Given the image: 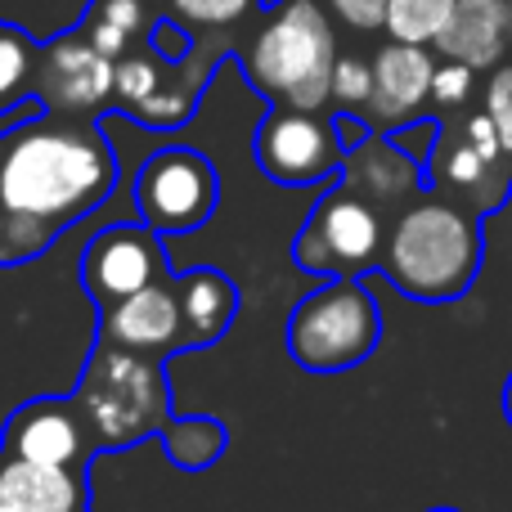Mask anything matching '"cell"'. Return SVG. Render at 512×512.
Returning <instances> with one entry per match:
<instances>
[{"instance_id": "484cf974", "label": "cell", "mask_w": 512, "mask_h": 512, "mask_svg": "<svg viewBox=\"0 0 512 512\" xmlns=\"http://www.w3.org/2000/svg\"><path fill=\"white\" fill-rule=\"evenodd\" d=\"M481 108L490 113V122H495L499 140H504V153H508V162H512V63H499V68L490 72Z\"/></svg>"}, {"instance_id": "83f0119b", "label": "cell", "mask_w": 512, "mask_h": 512, "mask_svg": "<svg viewBox=\"0 0 512 512\" xmlns=\"http://www.w3.org/2000/svg\"><path fill=\"white\" fill-rule=\"evenodd\" d=\"M346 27L355 32H378L387 27V0H324Z\"/></svg>"}, {"instance_id": "d4e9b609", "label": "cell", "mask_w": 512, "mask_h": 512, "mask_svg": "<svg viewBox=\"0 0 512 512\" xmlns=\"http://www.w3.org/2000/svg\"><path fill=\"white\" fill-rule=\"evenodd\" d=\"M373 99V63L369 59H355V54H346V59H337L333 68V104L337 113H364Z\"/></svg>"}, {"instance_id": "f546056e", "label": "cell", "mask_w": 512, "mask_h": 512, "mask_svg": "<svg viewBox=\"0 0 512 512\" xmlns=\"http://www.w3.org/2000/svg\"><path fill=\"white\" fill-rule=\"evenodd\" d=\"M427 512H459V508H427Z\"/></svg>"}, {"instance_id": "603a6c76", "label": "cell", "mask_w": 512, "mask_h": 512, "mask_svg": "<svg viewBox=\"0 0 512 512\" xmlns=\"http://www.w3.org/2000/svg\"><path fill=\"white\" fill-rule=\"evenodd\" d=\"M459 0H387V36L409 45H436Z\"/></svg>"}, {"instance_id": "3957f363", "label": "cell", "mask_w": 512, "mask_h": 512, "mask_svg": "<svg viewBox=\"0 0 512 512\" xmlns=\"http://www.w3.org/2000/svg\"><path fill=\"white\" fill-rule=\"evenodd\" d=\"M72 400L90 427L95 454L131 450L176 423V396L158 355L126 351L104 337H95V351L86 355Z\"/></svg>"}, {"instance_id": "44dd1931", "label": "cell", "mask_w": 512, "mask_h": 512, "mask_svg": "<svg viewBox=\"0 0 512 512\" xmlns=\"http://www.w3.org/2000/svg\"><path fill=\"white\" fill-rule=\"evenodd\" d=\"M167 68H180V63H167L158 50H131L117 59V81H113V108H122V113H135L140 104H149L153 95H158L162 86H167L171 72Z\"/></svg>"}, {"instance_id": "52a82bcc", "label": "cell", "mask_w": 512, "mask_h": 512, "mask_svg": "<svg viewBox=\"0 0 512 512\" xmlns=\"http://www.w3.org/2000/svg\"><path fill=\"white\" fill-rule=\"evenodd\" d=\"M135 207L158 234H194L221 207V176L198 149H162L135 176Z\"/></svg>"}, {"instance_id": "7a4b0ae2", "label": "cell", "mask_w": 512, "mask_h": 512, "mask_svg": "<svg viewBox=\"0 0 512 512\" xmlns=\"http://www.w3.org/2000/svg\"><path fill=\"white\" fill-rule=\"evenodd\" d=\"M481 212L450 194H418L391 216L378 274L414 301H459L481 270Z\"/></svg>"}, {"instance_id": "8fae6325", "label": "cell", "mask_w": 512, "mask_h": 512, "mask_svg": "<svg viewBox=\"0 0 512 512\" xmlns=\"http://www.w3.org/2000/svg\"><path fill=\"white\" fill-rule=\"evenodd\" d=\"M171 265L162 252V234L153 225H108L81 248V288L95 301V310L117 306L140 288L167 279Z\"/></svg>"}, {"instance_id": "8992f818", "label": "cell", "mask_w": 512, "mask_h": 512, "mask_svg": "<svg viewBox=\"0 0 512 512\" xmlns=\"http://www.w3.org/2000/svg\"><path fill=\"white\" fill-rule=\"evenodd\" d=\"M387 225L391 221L369 198L333 180L328 194L301 221L297 239H292V261L301 274H319V279H364L382 261Z\"/></svg>"}, {"instance_id": "7c38bea8", "label": "cell", "mask_w": 512, "mask_h": 512, "mask_svg": "<svg viewBox=\"0 0 512 512\" xmlns=\"http://www.w3.org/2000/svg\"><path fill=\"white\" fill-rule=\"evenodd\" d=\"M95 337L140 355H158V360L194 351L185 306H180V292H176V274L149 283V288H140L135 297L117 301V306L95 310Z\"/></svg>"}, {"instance_id": "ffe728a7", "label": "cell", "mask_w": 512, "mask_h": 512, "mask_svg": "<svg viewBox=\"0 0 512 512\" xmlns=\"http://www.w3.org/2000/svg\"><path fill=\"white\" fill-rule=\"evenodd\" d=\"M162 445H167V459L176 463V468L203 472L225 454L230 432H225L221 418H176V423L162 432Z\"/></svg>"}, {"instance_id": "d6986e66", "label": "cell", "mask_w": 512, "mask_h": 512, "mask_svg": "<svg viewBox=\"0 0 512 512\" xmlns=\"http://www.w3.org/2000/svg\"><path fill=\"white\" fill-rule=\"evenodd\" d=\"M158 18L149 14V0H90L86 18H81V32L108 54V59H122V54L140 50V41L153 36Z\"/></svg>"}, {"instance_id": "5bb4252c", "label": "cell", "mask_w": 512, "mask_h": 512, "mask_svg": "<svg viewBox=\"0 0 512 512\" xmlns=\"http://www.w3.org/2000/svg\"><path fill=\"white\" fill-rule=\"evenodd\" d=\"M342 185H351L360 198H369L382 216H400L418 194L432 189L427 180L423 162L409 158L400 149L396 135H382V131H369L355 149H346V162H342Z\"/></svg>"}, {"instance_id": "5b68a950", "label": "cell", "mask_w": 512, "mask_h": 512, "mask_svg": "<svg viewBox=\"0 0 512 512\" xmlns=\"http://www.w3.org/2000/svg\"><path fill=\"white\" fill-rule=\"evenodd\" d=\"M382 342L378 301L360 279H328L297 301L288 319V355L306 373H342L364 364Z\"/></svg>"}, {"instance_id": "6da1fadb", "label": "cell", "mask_w": 512, "mask_h": 512, "mask_svg": "<svg viewBox=\"0 0 512 512\" xmlns=\"http://www.w3.org/2000/svg\"><path fill=\"white\" fill-rule=\"evenodd\" d=\"M117 189V153L95 122L27 117L0 135V265L50 252L68 225L99 212Z\"/></svg>"}, {"instance_id": "4fadbf2b", "label": "cell", "mask_w": 512, "mask_h": 512, "mask_svg": "<svg viewBox=\"0 0 512 512\" xmlns=\"http://www.w3.org/2000/svg\"><path fill=\"white\" fill-rule=\"evenodd\" d=\"M0 454L50 463V468H86L95 459V441L72 396H36L9 414Z\"/></svg>"}, {"instance_id": "30bf717a", "label": "cell", "mask_w": 512, "mask_h": 512, "mask_svg": "<svg viewBox=\"0 0 512 512\" xmlns=\"http://www.w3.org/2000/svg\"><path fill=\"white\" fill-rule=\"evenodd\" d=\"M113 81H117V59H108L86 32L54 36L41 45L32 77V95L45 104L54 117H77V122H95L99 113L113 108Z\"/></svg>"}, {"instance_id": "9a60e30c", "label": "cell", "mask_w": 512, "mask_h": 512, "mask_svg": "<svg viewBox=\"0 0 512 512\" xmlns=\"http://www.w3.org/2000/svg\"><path fill=\"white\" fill-rule=\"evenodd\" d=\"M432 77L436 63L427 54V45H409V41H387L373 54V99H369V126L382 135L409 126L423 104L432 99Z\"/></svg>"}, {"instance_id": "2e32d148", "label": "cell", "mask_w": 512, "mask_h": 512, "mask_svg": "<svg viewBox=\"0 0 512 512\" xmlns=\"http://www.w3.org/2000/svg\"><path fill=\"white\" fill-rule=\"evenodd\" d=\"M0 512H86V468L0 454Z\"/></svg>"}, {"instance_id": "9c48e42d", "label": "cell", "mask_w": 512, "mask_h": 512, "mask_svg": "<svg viewBox=\"0 0 512 512\" xmlns=\"http://www.w3.org/2000/svg\"><path fill=\"white\" fill-rule=\"evenodd\" d=\"M346 144L328 113L310 108H270L256 131V167L274 185H328L342 176Z\"/></svg>"}, {"instance_id": "cb8c5ba5", "label": "cell", "mask_w": 512, "mask_h": 512, "mask_svg": "<svg viewBox=\"0 0 512 512\" xmlns=\"http://www.w3.org/2000/svg\"><path fill=\"white\" fill-rule=\"evenodd\" d=\"M261 9V0H171V14L185 27H203V32H225V27L243 23Z\"/></svg>"}, {"instance_id": "f1b7e54d", "label": "cell", "mask_w": 512, "mask_h": 512, "mask_svg": "<svg viewBox=\"0 0 512 512\" xmlns=\"http://www.w3.org/2000/svg\"><path fill=\"white\" fill-rule=\"evenodd\" d=\"M504 418H508V427H512V373H508V382H504Z\"/></svg>"}, {"instance_id": "ba28073f", "label": "cell", "mask_w": 512, "mask_h": 512, "mask_svg": "<svg viewBox=\"0 0 512 512\" xmlns=\"http://www.w3.org/2000/svg\"><path fill=\"white\" fill-rule=\"evenodd\" d=\"M508 162L504 140H499L490 113H468L463 122H450L432 135V180L436 194H450L459 203H468L472 212H490L504 203V189L512 171H499ZM512 167V162H508Z\"/></svg>"}, {"instance_id": "4316f807", "label": "cell", "mask_w": 512, "mask_h": 512, "mask_svg": "<svg viewBox=\"0 0 512 512\" xmlns=\"http://www.w3.org/2000/svg\"><path fill=\"white\" fill-rule=\"evenodd\" d=\"M472 63L459 59H445L436 63V77H432V104L436 108H463L472 99Z\"/></svg>"}, {"instance_id": "e0dca14e", "label": "cell", "mask_w": 512, "mask_h": 512, "mask_svg": "<svg viewBox=\"0 0 512 512\" xmlns=\"http://www.w3.org/2000/svg\"><path fill=\"white\" fill-rule=\"evenodd\" d=\"M512 36V0H459L436 36V50L445 59L472 63V68H495Z\"/></svg>"}, {"instance_id": "ac0fdd59", "label": "cell", "mask_w": 512, "mask_h": 512, "mask_svg": "<svg viewBox=\"0 0 512 512\" xmlns=\"http://www.w3.org/2000/svg\"><path fill=\"white\" fill-rule=\"evenodd\" d=\"M176 292H180V306H185V324H189L194 351L216 346L230 333L234 315H239V288H234L230 274L212 270V265L185 270V274H176Z\"/></svg>"}, {"instance_id": "277c9868", "label": "cell", "mask_w": 512, "mask_h": 512, "mask_svg": "<svg viewBox=\"0 0 512 512\" xmlns=\"http://www.w3.org/2000/svg\"><path fill=\"white\" fill-rule=\"evenodd\" d=\"M337 36L324 0H274L243 54V72L270 108H310L324 113L333 104Z\"/></svg>"}, {"instance_id": "7402d4cb", "label": "cell", "mask_w": 512, "mask_h": 512, "mask_svg": "<svg viewBox=\"0 0 512 512\" xmlns=\"http://www.w3.org/2000/svg\"><path fill=\"white\" fill-rule=\"evenodd\" d=\"M36 59H41V45L27 32H18V27L0 23V117L32 95Z\"/></svg>"}]
</instances>
